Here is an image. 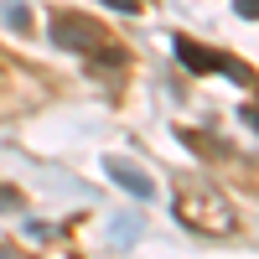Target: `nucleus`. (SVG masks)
I'll return each instance as SVG.
<instances>
[{
	"instance_id": "9d476101",
	"label": "nucleus",
	"mask_w": 259,
	"mask_h": 259,
	"mask_svg": "<svg viewBox=\"0 0 259 259\" xmlns=\"http://www.w3.org/2000/svg\"><path fill=\"white\" fill-rule=\"evenodd\" d=\"M0 259H16V254H11V249H6V244H0Z\"/></svg>"
},
{
	"instance_id": "423d86ee",
	"label": "nucleus",
	"mask_w": 259,
	"mask_h": 259,
	"mask_svg": "<svg viewBox=\"0 0 259 259\" xmlns=\"http://www.w3.org/2000/svg\"><path fill=\"white\" fill-rule=\"evenodd\" d=\"M114 239H119V244L140 239V218H119V223H114Z\"/></svg>"
},
{
	"instance_id": "7ed1b4c3",
	"label": "nucleus",
	"mask_w": 259,
	"mask_h": 259,
	"mask_svg": "<svg viewBox=\"0 0 259 259\" xmlns=\"http://www.w3.org/2000/svg\"><path fill=\"white\" fill-rule=\"evenodd\" d=\"M171 47H177V62H182L187 73H228L233 83H244V89L254 83V73L244 68V62H233V57H223V52H202L192 36H177Z\"/></svg>"
},
{
	"instance_id": "0eeeda50",
	"label": "nucleus",
	"mask_w": 259,
	"mask_h": 259,
	"mask_svg": "<svg viewBox=\"0 0 259 259\" xmlns=\"http://www.w3.org/2000/svg\"><path fill=\"white\" fill-rule=\"evenodd\" d=\"M233 11H239L244 21H259V0H233Z\"/></svg>"
},
{
	"instance_id": "20e7f679",
	"label": "nucleus",
	"mask_w": 259,
	"mask_h": 259,
	"mask_svg": "<svg viewBox=\"0 0 259 259\" xmlns=\"http://www.w3.org/2000/svg\"><path fill=\"white\" fill-rule=\"evenodd\" d=\"M104 171H109V177H114V182H119V187L130 192V197H135V202H156V182H150L140 166H130V161L109 156V161H104Z\"/></svg>"
},
{
	"instance_id": "6e6552de",
	"label": "nucleus",
	"mask_w": 259,
	"mask_h": 259,
	"mask_svg": "<svg viewBox=\"0 0 259 259\" xmlns=\"http://www.w3.org/2000/svg\"><path fill=\"white\" fill-rule=\"evenodd\" d=\"M104 6H109V11H124V16H135V11H140V0H104Z\"/></svg>"
},
{
	"instance_id": "f257e3e1",
	"label": "nucleus",
	"mask_w": 259,
	"mask_h": 259,
	"mask_svg": "<svg viewBox=\"0 0 259 259\" xmlns=\"http://www.w3.org/2000/svg\"><path fill=\"white\" fill-rule=\"evenodd\" d=\"M47 31L57 47H68V52H89V57H104V62H124V52L109 41V31L99 26L94 16H78V11H57L47 21Z\"/></svg>"
},
{
	"instance_id": "1a4fd4ad",
	"label": "nucleus",
	"mask_w": 259,
	"mask_h": 259,
	"mask_svg": "<svg viewBox=\"0 0 259 259\" xmlns=\"http://www.w3.org/2000/svg\"><path fill=\"white\" fill-rule=\"evenodd\" d=\"M244 119H249V130L259 135V104H249V109H244Z\"/></svg>"
},
{
	"instance_id": "f03ea898",
	"label": "nucleus",
	"mask_w": 259,
	"mask_h": 259,
	"mask_svg": "<svg viewBox=\"0 0 259 259\" xmlns=\"http://www.w3.org/2000/svg\"><path fill=\"white\" fill-rule=\"evenodd\" d=\"M177 218L187 223V228H197V233H233V207L218 197L212 187H177Z\"/></svg>"
},
{
	"instance_id": "39448f33",
	"label": "nucleus",
	"mask_w": 259,
	"mask_h": 259,
	"mask_svg": "<svg viewBox=\"0 0 259 259\" xmlns=\"http://www.w3.org/2000/svg\"><path fill=\"white\" fill-rule=\"evenodd\" d=\"M6 21H11L16 31H26V26H31V11L21 6V0H11V6H6Z\"/></svg>"
}]
</instances>
